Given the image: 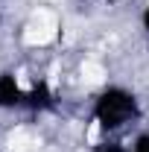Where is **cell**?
<instances>
[{
    "instance_id": "1",
    "label": "cell",
    "mask_w": 149,
    "mask_h": 152,
    "mask_svg": "<svg viewBox=\"0 0 149 152\" xmlns=\"http://www.w3.org/2000/svg\"><path fill=\"white\" fill-rule=\"evenodd\" d=\"M91 114H93V123L105 134H111V132L126 129L129 123H134L140 117V102H137V96L131 94L129 88L111 85V88H105L102 94L93 99Z\"/></svg>"
},
{
    "instance_id": "2",
    "label": "cell",
    "mask_w": 149,
    "mask_h": 152,
    "mask_svg": "<svg viewBox=\"0 0 149 152\" xmlns=\"http://www.w3.org/2000/svg\"><path fill=\"white\" fill-rule=\"evenodd\" d=\"M26 102V91L18 82L15 73H0V108L3 111H15V108H23Z\"/></svg>"
},
{
    "instance_id": "3",
    "label": "cell",
    "mask_w": 149,
    "mask_h": 152,
    "mask_svg": "<svg viewBox=\"0 0 149 152\" xmlns=\"http://www.w3.org/2000/svg\"><path fill=\"white\" fill-rule=\"evenodd\" d=\"M53 105H56V96H53V91H50L47 82H38V85H32V88L26 91L23 108H29V111H47V108H53Z\"/></svg>"
},
{
    "instance_id": "4",
    "label": "cell",
    "mask_w": 149,
    "mask_h": 152,
    "mask_svg": "<svg viewBox=\"0 0 149 152\" xmlns=\"http://www.w3.org/2000/svg\"><path fill=\"white\" fill-rule=\"evenodd\" d=\"M129 152H149V132L137 134V137H134V143H131V149H129Z\"/></svg>"
},
{
    "instance_id": "5",
    "label": "cell",
    "mask_w": 149,
    "mask_h": 152,
    "mask_svg": "<svg viewBox=\"0 0 149 152\" xmlns=\"http://www.w3.org/2000/svg\"><path fill=\"white\" fill-rule=\"evenodd\" d=\"M96 152H129V149H126L123 143H114V140H108V143H102Z\"/></svg>"
},
{
    "instance_id": "6",
    "label": "cell",
    "mask_w": 149,
    "mask_h": 152,
    "mask_svg": "<svg viewBox=\"0 0 149 152\" xmlns=\"http://www.w3.org/2000/svg\"><path fill=\"white\" fill-rule=\"evenodd\" d=\"M140 26H143V29L149 32V6L143 9V15H140Z\"/></svg>"
},
{
    "instance_id": "7",
    "label": "cell",
    "mask_w": 149,
    "mask_h": 152,
    "mask_svg": "<svg viewBox=\"0 0 149 152\" xmlns=\"http://www.w3.org/2000/svg\"><path fill=\"white\" fill-rule=\"evenodd\" d=\"M0 20H3V18H0Z\"/></svg>"
}]
</instances>
